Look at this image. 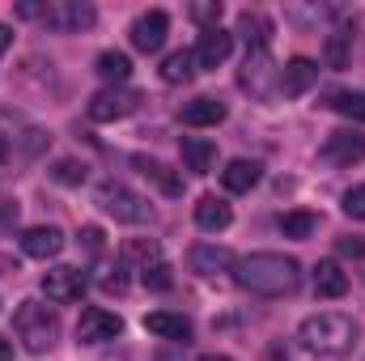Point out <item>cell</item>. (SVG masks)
<instances>
[{
	"label": "cell",
	"mask_w": 365,
	"mask_h": 361,
	"mask_svg": "<svg viewBox=\"0 0 365 361\" xmlns=\"http://www.w3.org/2000/svg\"><path fill=\"white\" fill-rule=\"evenodd\" d=\"M98 21V9L86 0H51L47 13H43V26L47 30H60V34H81Z\"/></svg>",
	"instance_id": "5"
},
{
	"label": "cell",
	"mask_w": 365,
	"mask_h": 361,
	"mask_svg": "<svg viewBox=\"0 0 365 361\" xmlns=\"http://www.w3.org/2000/svg\"><path fill=\"white\" fill-rule=\"evenodd\" d=\"M187 13H191V21H200L204 30H217V21H221V0H200V4H191Z\"/></svg>",
	"instance_id": "32"
},
{
	"label": "cell",
	"mask_w": 365,
	"mask_h": 361,
	"mask_svg": "<svg viewBox=\"0 0 365 361\" xmlns=\"http://www.w3.org/2000/svg\"><path fill=\"white\" fill-rule=\"evenodd\" d=\"M132 166H136V171H140L145 179L158 183V187H162L166 195H182V179H179V175H170V171H166L162 162H153V158H132Z\"/></svg>",
	"instance_id": "25"
},
{
	"label": "cell",
	"mask_w": 365,
	"mask_h": 361,
	"mask_svg": "<svg viewBox=\"0 0 365 361\" xmlns=\"http://www.w3.org/2000/svg\"><path fill=\"white\" fill-rule=\"evenodd\" d=\"M230 221H234V208L225 200H217V195H200L195 200V225L204 234H221V230H230Z\"/></svg>",
	"instance_id": "16"
},
{
	"label": "cell",
	"mask_w": 365,
	"mask_h": 361,
	"mask_svg": "<svg viewBox=\"0 0 365 361\" xmlns=\"http://www.w3.org/2000/svg\"><path fill=\"white\" fill-rule=\"evenodd\" d=\"M98 204H102L106 217H115V221H123V225H145V221H153V204H149L140 191H132L128 183L106 179L98 187Z\"/></svg>",
	"instance_id": "4"
},
{
	"label": "cell",
	"mask_w": 365,
	"mask_h": 361,
	"mask_svg": "<svg viewBox=\"0 0 365 361\" xmlns=\"http://www.w3.org/2000/svg\"><path fill=\"white\" fill-rule=\"evenodd\" d=\"M200 361H234V357H225V353H204Z\"/></svg>",
	"instance_id": "41"
},
{
	"label": "cell",
	"mask_w": 365,
	"mask_h": 361,
	"mask_svg": "<svg viewBox=\"0 0 365 361\" xmlns=\"http://www.w3.org/2000/svg\"><path fill=\"white\" fill-rule=\"evenodd\" d=\"M119 332H123V319L115 310H106V306H86L81 319H77V340L81 345H106Z\"/></svg>",
	"instance_id": "9"
},
{
	"label": "cell",
	"mask_w": 365,
	"mask_h": 361,
	"mask_svg": "<svg viewBox=\"0 0 365 361\" xmlns=\"http://www.w3.org/2000/svg\"><path fill=\"white\" fill-rule=\"evenodd\" d=\"M4 272H17V260H13V255H0V276H4Z\"/></svg>",
	"instance_id": "39"
},
{
	"label": "cell",
	"mask_w": 365,
	"mask_h": 361,
	"mask_svg": "<svg viewBox=\"0 0 365 361\" xmlns=\"http://www.w3.org/2000/svg\"><path fill=\"white\" fill-rule=\"evenodd\" d=\"M145 332H153V336H162V340H179V345L191 340V323H187L182 315H170V310L145 315Z\"/></svg>",
	"instance_id": "18"
},
{
	"label": "cell",
	"mask_w": 365,
	"mask_h": 361,
	"mask_svg": "<svg viewBox=\"0 0 365 361\" xmlns=\"http://www.w3.org/2000/svg\"><path fill=\"white\" fill-rule=\"evenodd\" d=\"M297 340L306 353L314 357H340L357 345V323L340 310H323V315H310L302 327H297Z\"/></svg>",
	"instance_id": "2"
},
{
	"label": "cell",
	"mask_w": 365,
	"mask_h": 361,
	"mask_svg": "<svg viewBox=\"0 0 365 361\" xmlns=\"http://www.w3.org/2000/svg\"><path fill=\"white\" fill-rule=\"evenodd\" d=\"M323 158L336 162V166H357V162H365V132H353V128L331 132L327 145H323Z\"/></svg>",
	"instance_id": "11"
},
{
	"label": "cell",
	"mask_w": 365,
	"mask_h": 361,
	"mask_svg": "<svg viewBox=\"0 0 365 361\" xmlns=\"http://www.w3.org/2000/svg\"><path fill=\"white\" fill-rule=\"evenodd\" d=\"M344 217H353V221H365V183H357V187H349L344 191Z\"/></svg>",
	"instance_id": "33"
},
{
	"label": "cell",
	"mask_w": 365,
	"mask_h": 361,
	"mask_svg": "<svg viewBox=\"0 0 365 361\" xmlns=\"http://www.w3.org/2000/svg\"><path fill=\"white\" fill-rule=\"evenodd\" d=\"M9 43H13V30H9V26H0V56L9 51Z\"/></svg>",
	"instance_id": "37"
},
{
	"label": "cell",
	"mask_w": 365,
	"mask_h": 361,
	"mask_svg": "<svg viewBox=\"0 0 365 361\" xmlns=\"http://www.w3.org/2000/svg\"><path fill=\"white\" fill-rule=\"evenodd\" d=\"M238 86H242V90H251V98H268V93L280 86V73H276L268 47L247 51V64H242V73H238Z\"/></svg>",
	"instance_id": "7"
},
{
	"label": "cell",
	"mask_w": 365,
	"mask_h": 361,
	"mask_svg": "<svg viewBox=\"0 0 365 361\" xmlns=\"http://www.w3.org/2000/svg\"><path fill=\"white\" fill-rule=\"evenodd\" d=\"M13 327H17L26 353H34V357H43V353L56 345V336H60V319H56V310L43 306V302H21L17 315H13Z\"/></svg>",
	"instance_id": "3"
},
{
	"label": "cell",
	"mask_w": 365,
	"mask_h": 361,
	"mask_svg": "<svg viewBox=\"0 0 365 361\" xmlns=\"http://www.w3.org/2000/svg\"><path fill=\"white\" fill-rule=\"evenodd\" d=\"M349 56H353V34L344 30L327 34V68H349Z\"/></svg>",
	"instance_id": "29"
},
{
	"label": "cell",
	"mask_w": 365,
	"mask_h": 361,
	"mask_svg": "<svg viewBox=\"0 0 365 361\" xmlns=\"http://www.w3.org/2000/svg\"><path fill=\"white\" fill-rule=\"evenodd\" d=\"M336 251H340L344 260H365V238L361 234H340V238H336Z\"/></svg>",
	"instance_id": "34"
},
{
	"label": "cell",
	"mask_w": 365,
	"mask_h": 361,
	"mask_svg": "<svg viewBox=\"0 0 365 361\" xmlns=\"http://www.w3.org/2000/svg\"><path fill=\"white\" fill-rule=\"evenodd\" d=\"M140 280H145V285H149V289H158V293H166V289H170V285H175V268H170V264H162V260H158V264H149V268L140 272Z\"/></svg>",
	"instance_id": "31"
},
{
	"label": "cell",
	"mask_w": 365,
	"mask_h": 361,
	"mask_svg": "<svg viewBox=\"0 0 365 361\" xmlns=\"http://www.w3.org/2000/svg\"><path fill=\"white\" fill-rule=\"evenodd\" d=\"M140 106V93L128 90V86H106L90 98V119L98 123H115V119H128L132 111Z\"/></svg>",
	"instance_id": "6"
},
{
	"label": "cell",
	"mask_w": 365,
	"mask_h": 361,
	"mask_svg": "<svg viewBox=\"0 0 365 361\" xmlns=\"http://www.w3.org/2000/svg\"><path fill=\"white\" fill-rule=\"evenodd\" d=\"M93 73H98L106 86H123V81L132 77V60H128L123 51H102L98 64H93Z\"/></svg>",
	"instance_id": "24"
},
{
	"label": "cell",
	"mask_w": 365,
	"mask_h": 361,
	"mask_svg": "<svg viewBox=\"0 0 365 361\" xmlns=\"http://www.w3.org/2000/svg\"><path fill=\"white\" fill-rule=\"evenodd\" d=\"M43 293H47V302H56V306L81 302V293H86V272L68 268V264L47 268V272H43Z\"/></svg>",
	"instance_id": "8"
},
{
	"label": "cell",
	"mask_w": 365,
	"mask_h": 361,
	"mask_svg": "<svg viewBox=\"0 0 365 361\" xmlns=\"http://www.w3.org/2000/svg\"><path fill=\"white\" fill-rule=\"evenodd\" d=\"M9 153H13V145H9V141H4V136H0V166H4V162H9Z\"/></svg>",
	"instance_id": "40"
},
{
	"label": "cell",
	"mask_w": 365,
	"mask_h": 361,
	"mask_svg": "<svg viewBox=\"0 0 365 361\" xmlns=\"http://www.w3.org/2000/svg\"><path fill=\"white\" fill-rule=\"evenodd\" d=\"M221 119H225V102H217V98H191L182 106V123L187 128H217Z\"/></svg>",
	"instance_id": "20"
},
{
	"label": "cell",
	"mask_w": 365,
	"mask_h": 361,
	"mask_svg": "<svg viewBox=\"0 0 365 361\" xmlns=\"http://www.w3.org/2000/svg\"><path fill=\"white\" fill-rule=\"evenodd\" d=\"M276 225H280V234H284V238H310V234L319 230V217H314V213H306V208H293V213H284Z\"/></svg>",
	"instance_id": "26"
},
{
	"label": "cell",
	"mask_w": 365,
	"mask_h": 361,
	"mask_svg": "<svg viewBox=\"0 0 365 361\" xmlns=\"http://www.w3.org/2000/svg\"><path fill=\"white\" fill-rule=\"evenodd\" d=\"M200 68H195V56L182 47V51H170L166 60H162V81L166 86H187L191 77H195Z\"/></svg>",
	"instance_id": "23"
},
{
	"label": "cell",
	"mask_w": 365,
	"mask_h": 361,
	"mask_svg": "<svg viewBox=\"0 0 365 361\" xmlns=\"http://www.w3.org/2000/svg\"><path fill=\"white\" fill-rule=\"evenodd\" d=\"M259 183V162H247V158H234L225 171H221V187L225 191H234V195H242V191H251Z\"/></svg>",
	"instance_id": "21"
},
{
	"label": "cell",
	"mask_w": 365,
	"mask_h": 361,
	"mask_svg": "<svg viewBox=\"0 0 365 361\" xmlns=\"http://www.w3.org/2000/svg\"><path fill=\"white\" fill-rule=\"evenodd\" d=\"M119 260L123 264H140V272H145L149 264H158V243L153 238H132V243L119 247Z\"/></svg>",
	"instance_id": "28"
},
{
	"label": "cell",
	"mask_w": 365,
	"mask_h": 361,
	"mask_svg": "<svg viewBox=\"0 0 365 361\" xmlns=\"http://www.w3.org/2000/svg\"><path fill=\"white\" fill-rule=\"evenodd\" d=\"M191 268L200 272V276H217V272H234V255H230L225 247H217V243H200V247L191 251Z\"/></svg>",
	"instance_id": "19"
},
{
	"label": "cell",
	"mask_w": 365,
	"mask_h": 361,
	"mask_svg": "<svg viewBox=\"0 0 365 361\" xmlns=\"http://www.w3.org/2000/svg\"><path fill=\"white\" fill-rule=\"evenodd\" d=\"M230 51H234V34L217 26V30H204L200 47H195L191 56H195V68H217V64L230 60Z\"/></svg>",
	"instance_id": "13"
},
{
	"label": "cell",
	"mask_w": 365,
	"mask_h": 361,
	"mask_svg": "<svg viewBox=\"0 0 365 361\" xmlns=\"http://www.w3.org/2000/svg\"><path fill=\"white\" fill-rule=\"evenodd\" d=\"M0 361H13V340L0 336Z\"/></svg>",
	"instance_id": "38"
},
{
	"label": "cell",
	"mask_w": 365,
	"mask_h": 361,
	"mask_svg": "<svg viewBox=\"0 0 365 361\" xmlns=\"http://www.w3.org/2000/svg\"><path fill=\"white\" fill-rule=\"evenodd\" d=\"M51 179H56V183H64V187H77V183H86V162L60 158V162H56V171H51Z\"/></svg>",
	"instance_id": "30"
},
{
	"label": "cell",
	"mask_w": 365,
	"mask_h": 361,
	"mask_svg": "<svg viewBox=\"0 0 365 361\" xmlns=\"http://www.w3.org/2000/svg\"><path fill=\"white\" fill-rule=\"evenodd\" d=\"M179 153H182V162H187V171H195V175H208L217 166V145L204 141V136H182Z\"/></svg>",
	"instance_id": "17"
},
{
	"label": "cell",
	"mask_w": 365,
	"mask_h": 361,
	"mask_svg": "<svg viewBox=\"0 0 365 361\" xmlns=\"http://www.w3.org/2000/svg\"><path fill=\"white\" fill-rule=\"evenodd\" d=\"M314 293H319V298H331V302L349 293V276L340 272L336 260H323V264L314 268Z\"/></svg>",
	"instance_id": "22"
},
{
	"label": "cell",
	"mask_w": 365,
	"mask_h": 361,
	"mask_svg": "<svg viewBox=\"0 0 365 361\" xmlns=\"http://www.w3.org/2000/svg\"><path fill=\"white\" fill-rule=\"evenodd\" d=\"M234 34H242V39H247V47H251V51H259V47H268V43H272V17H268V13H259V9H242V13H238V26H234Z\"/></svg>",
	"instance_id": "15"
},
{
	"label": "cell",
	"mask_w": 365,
	"mask_h": 361,
	"mask_svg": "<svg viewBox=\"0 0 365 361\" xmlns=\"http://www.w3.org/2000/svg\"><path fill=\"white\" fill-rule=\"evenodd\" d=\"M314 81H319V64H314L310 56H293V60L284 64V73H280V86H276V90L284 93V98H302Z\"/></svg>",
	"instance_id": "12"
},
{
	"label": "cell",
	"mask_w": 365,
	"mask_h": 361,
	"mask_svg": "<svg viewBox=\"0 0 365 361\" xmlns=\"http://www.w3.org/2000/svg\"><path fill=\"white\" fill-rule=\"evenodd\" d=\"M17 200H0V234H9L13 225H17Z\"/></svg>",
	"instance_id": "35"
},
{
	"label": "cell",
	"mask_w": 365,
	"mask_h": 361,
	"mask_svg": "<svg viewBox=\"0 0 365 361\" xmlns=\"http://www.w3.org/2000/svg\"><path fill=\"white\" fill-rule=\"evenodd\" d=\"M327 106H331L336 115L353 119V123H365V93H361V90H336Z\"/></svg>",
	"instance_id": "27"
},
{
	"label": "cell",
	"mask_w": 365,
	"mask_h": 361,
	"mask_svg": "<svg viewBox=\"0 0 365 361\" xmlns=\"http://www.w3.org/2000/svg\"><path fill=\"white\" fill-rule=\"evenodd\" d=\"M77 243H81V247H86V251H90V255H98V251H102V230H98V225H86V230H81V238H77Z\"/></svg>",
	"instance_id": "36"
},
{
	"label": "cell",
	"mask_w": 365,
	"mask_h": 361,
	"mask_svg": "<svg viewBox=\"0 0 365 361\" xmlns=\"http://www.w3.org/2000/svg\"><path fill=\"white\" fill-rule=\"evenodd\" d=\"M132 47L136 51H145V56H153V51H162V43H166V34H170V13L166 9H149V13H140L136 21H132Z\"/></svg>",
	"instance_id": "10"
},
{
	"label": "cell",
	"mask_w": 365,
	"mask_h": 361,
	"mask_svg": "<svg viewBox=\"0 0 365 361\" xmlns=\"http://www.w3.org/2000/svg\"><path fill=\"white\" fill-rule=\"evenodd\" d=\"M21 251H26L30 260H56V255L64 251V234H60L56 225H30V230L21 234Z\"/></svg>",
	"instance_id": "14"
},
{
	"label": "cell",
	"mask_w": 365,
	"mask_h": 361,
	"mask_svg": "<svg viewBox=\"0 0 365 361\" xmlns=\"http://www.w3.org/2000/svg\"><path fill=\"white\" fill-rule=\"evenodd\" d=\"M234 280L259 298H289L302 285V264L280 251H251V255L234 260Z\"/></svg>",
	"instance_id": "1"
}]
</instances>
